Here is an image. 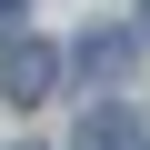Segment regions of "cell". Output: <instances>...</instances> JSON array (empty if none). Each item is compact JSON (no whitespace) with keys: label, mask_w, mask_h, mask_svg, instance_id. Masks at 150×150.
<instances>
[{"label":"cell","mask_w":150,"mask_h":150,"mask_svg":"<svg viewBox=\"0 0 150 150\" xmlns=\"http://www.w3.org/2000/svg\"><path fill=\"white\" fill-rule=\"evenodd\" d=\"M50 70H60V50H40V40H10V60H0V90L30 110V100L50 90Z\"/></svg>","instance_id":"6da1fadb"},{"label":"cell","mask_w":150,"mask_h":150,"mask_svg":"<svg viewBox=\"0 0 150 150\" xmlns=\"http://www.w3.org/2000/svg\"><path fill=\"white\" fill-rule=\"evenodd\" d=\"M120 60H130V30H90L80 40V70L90 80H120Z\"/></svg>","instance_id":"7a4b0ae2"},{"label":"cell","mask_w":150,"mask_h":150,"mask_svg":"<svg viewBox=\"0 0 150 150\" xmlns=\"http://www.w3.org/2000/svg\"><path fill=\"white\" fill-rule=\"evenodd\" d=\"M80 150H130V120H120V110H90V120H80Z\"/></svg>","instance_id":"3957f363"},{"label":"cell","mask_w":150,"mask_h":150,"mask_svg":"<svg viewBox=\"0 0 150 150\" xmlns=\"http://www.w3.org/2000/svg\"><path fill=\"white\" fill-rule=\"evenodd\" d=\"M0 20H20V0H0Z\"/></svg>","instance_id":"277c9868"},{"label":"cell","mask_w":150,"mask_h":150,"mask_svg":"<svg viewBox=\"0 0 150 150\" xmlns=\"http://www.w3.org/2000/svg\"><path fill=\"white\" fill-rule=\"evenodd\" d=\"M140 20H150V0H140Z\"/></svg>","instance_id":"5b68a950"}]
</instances>
